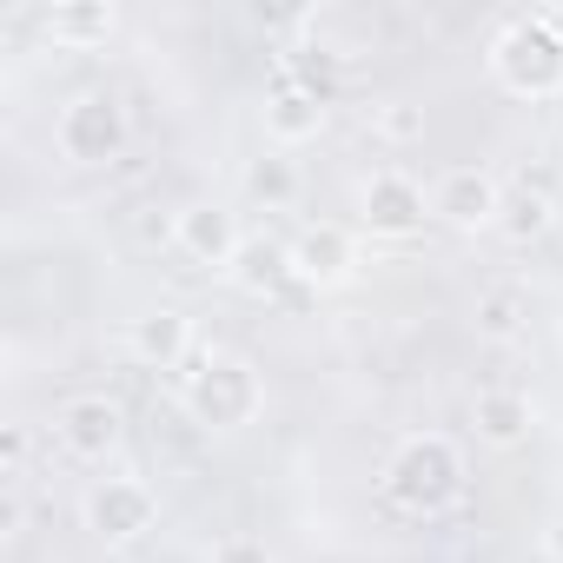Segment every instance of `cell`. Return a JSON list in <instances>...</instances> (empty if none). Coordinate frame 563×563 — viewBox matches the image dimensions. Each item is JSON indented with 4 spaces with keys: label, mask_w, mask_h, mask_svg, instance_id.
I'll return each mask as SVG.
<instances>
[{
    "label": "cell",
    "mask_w": 563,
    "mask_h": 563,
    "mask_svg": "<svg viewBox=\"0 0 563 563\" xmlns=\"http://www.w3.org/2000/svg\"><path fill=\"white\" fill-rule=\"evenodd\" d=\"M358 212H365V225H372L378 239H411V232H424V219H431V192H424L411 173L385 166V173L365 179Z\"/></svg>",
    "instance_id": "6"
},
{
    "label": "cell",
    "mask_w": 563,
    "mask_h": 563,
    "mask_svg": "<svg viewBox=\"0 0 563 563\" xmlns=\"http://www.w3.org/2000/svg\"><path fill=\"white\" fill-rule=\"evenodd\" d=\"M490 74L523 100L563 93V14H550V8L510 14L490 41Z\"/></svg>",
    "instance_id": "2"
},
{
    "label": "cell",
    "mask_w": 563,
    "mask_h": 563,
    "mask_svg": "<svg viewBox=\"0 0 563 563\" xmlns=\"http://www.w3.org/2000/svg\"><path fill=\"white\" fill-rule=\"evenodd\" d=\"M54 431H60V444H67L80 464H100V457L120 451V438H126V411H120L107 391H80V398H67V405L54 411Z\"/></svg>",
    "instance_id": "7"
},
{
    "label": "cell",
    "mask_w": 563,
    "mask_h": 563,
    "mask_svg": "<svg viewBox=\"0 0 563 563\" xmlns=\"http://www.w3.org/2000/svg\"><path fill=\"white\" fill-rule=\"evenodd\" d=\"M54 140H60V159H67V166H113V159L126 153V140H133L120 93L93 87V93L67 100V113H60Z\"/></svg>",
    "instance_id": "4"
},
{
    "label": "cell",
    "mask_w": 563,
    "mask_h": 563,
    "mask_svg": "<svg viewBox=\"0 0 563 563\" xmlns=\"http://www.w3.org/2000/svg\"><path fill=\"white\" fill-rule=\"evenodd\" d=\"M239 245H245L239 219H232L225 206H212V199H199V206H186V212L173 219V252L192 258L199 272H232Z\"/></svg>",
    "instance_id": "8"
},
{
    "label": "cell",
    "mask_w": 563,
    "mask_h": 563,
    "mask_svg": "<svg viewBox=\"0 0 563 563\" xmlns=\"http://www.w3.org/2000/svg\"><path fill=\"white\" fill-rule=\"evenodd\" d=\"M258 405H265V385H258V372H252L245 358H232V352H212V358L192 372V385H186V411H192V424H206V431H245V424L258 418Z\"/></svg>",
    "instance_id": "3"
},
{
    "label": "cell",
    "mask_w": 563,
    "mask_h": 563,
    "mask_svg": "<svg viewBox=\"0 0 563 563\" xmlns=\"http://www.w3.org/2000/svg\"><path fill=\"white\" fill-rule=\"evenodd\" d=\"M385 497L405 510V517H444L457 497H464V451L444 438V431H418L391 451L385 464Z\"/></svg>",
    "instance_id": "1"
},
{
    "label": "cell",
    "mask_w": 563,
    "mask_h": 563,
    "mask_svg": "<svg viewBox=\"0 0 563 563\" xmlns=\"http://www.w3.org/2000/svg\"><path fill=\"white\" fill-rule=\"evenodd\" d=\"M225 278H232L245 299H272V292H286V286H292V245H286V239H245Z\"/></svg>",
    "instance_id": "13"
},
{
    "label": "cell",
    "mask_w": 563,
    "mask_h": 563,
    "mask_svg": "<svg viewBox=\"0 0 563 563\" xmlns=\"http://www.w3.org/2000/svg\"><path fill=\"white\" fill-rule=\"evenodd\" d=\"M372 126H378V140L411 146V140H424V107H411V100H385V107L372 113Z\"/></svg>",
    "instance_id": "18"
},
{
    "label": "cell",
    "mask_w": 563,
    "mask_h": 563,
    "mask_svg": "<svg viewBox=\"0 0 563 563\" xmlns=\"http://www.w3.org/2000/svg\"><path fill=\"white\" fill-rule=\"evenodd\" d=\"M265 133H272L278 146H306V140H319V133H325V100L278 80V93L265 100Z\"/></svg>",
    "instance_id": "14"
},
{
    "label": "cell",
    "mask_w": 563,
    "mask_h": 563,
    "mask_svg": "<svg viewBox=\"0 0 563 563\" xmlns=\"http://www.w3.org/2000/svg\"><path fill=\"white\" fill-rule=\"evenodd\" d=\"M206 563H272V550H265L258 537L232 530V537H219V543H212V556H206Z\"/></svg>",
    "instance_id": "20"
},
{
    "label": "cell",
    "mask_w": 563,
    "mask_h": 563,
    "mask_svg": "<svg viewBox=\"0 0 563 563\" xmlns=\"http://www.w3.org/2000/svg\"><path fill=\"white\" fill-rule=\"evenodd\" d=\"M80 517H87V530H93L100 543H133V537H146V530H153L159 497H153L140 477H100V484L87 490Z\"/></svg>",
    "instance_id": "5"
},
{
    "label": "cell",
    "mask_w": 563,
    "mask_h": 563,
    "mask_svg": "<svg viewBox=\"0 0 563 563\" xmlns=\"http://www.w3.org/2000/svg\"><path fill=\"white\" fill-rule=\"evenodd\" d=\"M113 21H120V14L107 8V0H60V8L41 14L47 41H54V47H74V54H80V47H100V41L113 34Z\"/></svg>",
    "instance_id": "15"
},
{
    "label": "cell",
    "mask_w": 563,
    "mask_h": 563,
    "mask_svg": "<svg viewBox=\"0 0 563 563\" xmlns=\"http://www.w3.org/2000/svg\"><path fill=\"white\" fill-rule=\"evenodd\" d=\"M537 543H543V556H550V563H563V517H550Z\"/></svg>",
    "instance_id": "21"
},
{
    "label": "cell",
    "mask_w": 563,
    "mask_h": 563,
    "mask_svg": "<svg viewBox=\"0 0 563 563\" xmlns=\"http://www.w3.org/2000/svg\"><path fill=\"white\" fill-rule=\"evenodd\" d=\"M126 345H133V358H140V365L173 372V365L192 352V319H186V312H173V306L140 312V319H133V332H126Z\"/></svg>",
    "instance_id": "12"
},
{
    "label": "cell",
    "mask_w": 563,
    "mask_h": 563,
    "mask_svg": "<svg viewBox=\"0 0 563 563\" xmlns=\"http://www.w3.org/2000/svg\"><path fill=\"white\" fill-rule=\"evenodd\" d=\"M517 325H523V299H517L510 286H490V292L477 299V332H484V339H517Z\"/></svg>",
    "instance_id": "17"
},
{
    "label": "cell",
    "mask_w": 563,
    "mask_h": 563,
    "mask_svg": "<svg viewBox=\"0 0 563 563\" xmlns=\"http://www.w3.org/2000/svg\"><path fill=\"white\" fill-rule=\"evenodd\" d=\"M504 212V192L484 166H451L438 186H431V219L457 225V232H477V225H497Z\"/></svg>",
    "instance_id": "9"
},
{
    "label": "cell",
    "mask_w": 563,
    "mask_h": 563,
    "mask_svg": "<svg viewBox=\"0 0 563 563\" xmlns=\"http://www.w3.org/2000/svg\"><path fill=\"white\" fill-rule=\"evenodd\" d=\"M497 219H504L510 239H537V232L550 225V199H543V192H517V199H504Z\"/></svg>",
    "instance_id": "19"
},
{
    "label": "cell",
    "mask_w": 563,
    "mask_h": 563,
    "mask_svg": "<svg viewBox=\"0 0 563 563\" xmlns=\"http://www.w3.org/2000/svg\"><path fill=\"white\" fill-rule=\"evenodd\" d=\"M358 272V245L345 225H306L292 239V286H312V292H332Z\"/></svg>",
    "instance_id": "10"
},
{
    "label": "cell",
    "mask_w": 563,
    "mask_h": 563,
    "mask_svg": "<svg viewBox=\"0 0 563 563\" xmlns=\"http://www.w3.org/2000/svg\"><path fill=\"white\" fill-rule=\"evenodd\" d=\"M245 192H252L265 212L292 206V199H299V173H292V159H278V153H272V159H252V166H245Z\"/></svg>",
    "instance_id": "16"
},
{
    "label": "cell",
    "mask_w": 563,
    "mask_h": 563,
    "mask_svg": "<svg viewBox=\"0 0 563 563\" xmlns=\"http://www.w3.org/2000/svg\"><path fill=\"white\" fill-rule=\"evenodd\" d=\"M530 398L523 391H510V385H490V391H477L471 398V431L490 444V451H517L523 438H530Z\"/></svg>",
    "instance_id": "11"
}]
</instances>
